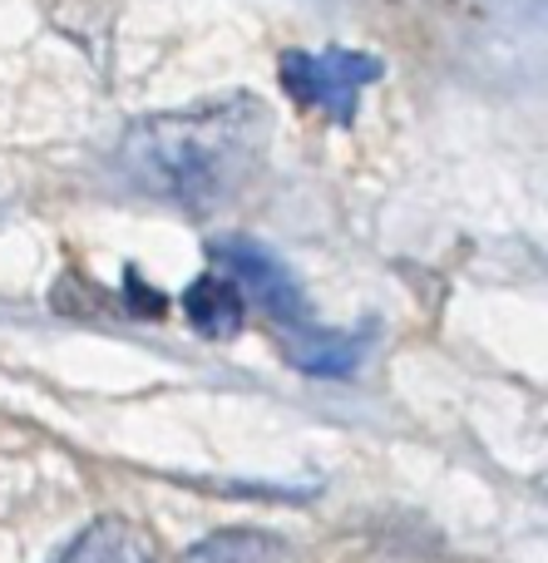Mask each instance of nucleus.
<instances>
[{
	"instance_id": "nucleus-1",
	"label": "nucleus",
	"mask_w": 548,
	"mask_h": 563,
	"mask_svg": "<svg viewBox=\"0 0 548 563\" xmlns=\"http://www.w3.org/2000/svg\"><path fill=\"white\" fill-rule=\"evenodd\" d=\"M267 148V109L257 99L178 109L128 129L124 168L144 194L183 208H217L243 194Z\"/></svg>"
},
{
	"instance_id": "nucleus-2",
	"label": "nucleus",
	"mask_w": 548,
	"mask_h": 563,
	"mask_svg": "<svg viewBox=\"0 0 548 563\" xmlns=\"http://www.w3.org/2000/svg\"><path fill=\"white\" fill-rule=\"evenodd\" d=\"M376 75H381V65L371 55H356V49H292L282 59V85L302 104L322 109L326 119H342V124L356 114V99Z\"/></svg>"
},
{
	"instance_id": "nucleus-3",
	"label": "nucleus",
	"mask_w": 548,
	"mask_h": 563,
	"mask_svg": "<svg viewBox=\"0 0 548 563\" xmlns=\"http://www.w3.org/2000/svg\"><path fill=\"white\" fill-rule=\"evenodd\" d=\"M217 263H223V277H233L237 291H243L247 301H257L262 311H272V317H282V321L302 317V297H297L292 277H287L267 253H257L253 243L217 247Z\"/></svg>"
},
{
	"instance_id": "nucleus-4",
	"label": "nucleus",
	"mask_w": 548,
	"mask_h": 563,
	"mask_svg": "<svg viewBox=\"0 0 548 563\" xmlns=\"http://www.w3.org/2000/svg\"><path fill=\"white\" fill-rule=\"evenodd\" d=\"M55 563H158V554L144 529H134L128 519H99Z\"/></svg>"
},
{
	"instance_id": "nucleus-5",
	"label": "nucleus",
	"mask_w": 548,
	"mask_h": 563,
	"mask_svg": "<svg viewBox=\"0 0 548 563\" xmlns=\"http://www.w3.org/2000/svg\"><path fill=\"white\" fill-rule=\"evenodd\" d=\"M183 311H188V317H193L203 331H213V336H233V331L243 327V317H247V297L237 291L233 277L208 273V277H198L193 287H188Z\"/></svg>"
},
{
	"instance_id": "nucleus-6",
	"label": "nucleus",
	"mask_w": 548,
	"mask_h": 563,
	"mask_svg": "<svg viewBox=\"0 0 548 563\" xmlns=\"http://www.w3.org/2000/svg\"><path fill=\"white\" fill-rule=\"evenodd\" d=\"M183 563H282V544L267 534H217L198 544Z\"/></svg>"
}]
</instances>
